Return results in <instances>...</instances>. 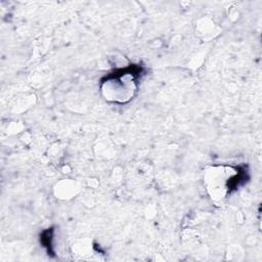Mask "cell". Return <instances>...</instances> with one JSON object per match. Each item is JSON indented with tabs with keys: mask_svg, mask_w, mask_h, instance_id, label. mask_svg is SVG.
<instances>
[{
	"mask_svg": "<svg viewBox=\"0 0 262 262\" xmlns=\"http://www.w3.org/2000/svg\"><path fill=\"white\" fill-rule=\"evenodd\" d=\"M138 72H141L140 67H129L105 77V81H102V92L105 99L116 102L130 100L136 91Z\"/></svg>",
	"mask_w": 262,
	"mask_h": 262,
	"instance_id": "cell-1",
	"label": "cell"
}]
</instances>
